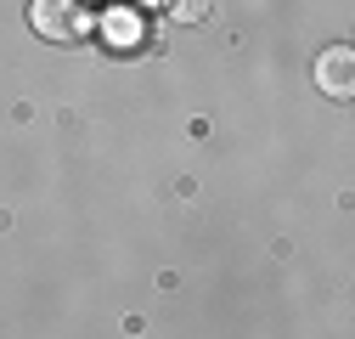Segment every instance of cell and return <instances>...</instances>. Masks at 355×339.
<instances>
[{
    "mask_svg": "<svg viewBox=\"0 0 355 339\" xmlns=\"http://www.w3.org/2000/svg\"><path fill=\"white\" fill-rule=\"evenodd\" d=\"M28 23H34L40 40L73 46V40L91 34V6L85 0H28Z\"/></svg>",
    "mask_w": 355,
    "mask_h": 339,
    "instance_id": "6da1fadb",
    "label": "cell"
},
{
    "mask_svg": "<svg viewBox=\"0 0 355 339\" xmlns=\"http://www.w3.org/2000/svg\"><path fill=\"white\" fill-rule=\"evenodd\" d=\"M310 74H316V91H322V97H333V102L355 97V51H349V46H327Z\"/></svg>",
    "mask_w": 355,
    "mask_h": 339,
    "instance_id": "7a4b0ae2",
    "label": "cell"
},
{
    "mask_svg": "<svg viewBox=\"0 0 355 339\" xmlns=\"http://www.w3.org/2000/svg\"><path fill=\"white\" fill-rule=\"evenodd\" d=\"M209 6H214V0H169V12L181 17V23H203V17H209Z\"/></svg>",
    "mask_w": 355,
    "mask_h": 339,
    "instance_id": "3957f363",
    "label": "cell"
},
{
    "mask_svg": "<svg viewBox=\"0 0 355 339\" xmlns=\"http://www.w3.org/2000/svg\"><path fill=\"white\" fill-rule=\"evenodd\" d=\"M113 40H119V46H130V40H136V23H130V17H113Z\"/></svg>",
    "mask_w": 355,
    "mask_h": 339,
    "instance_id": "277c9868",
    "label": "cell"
}]
</instances>
